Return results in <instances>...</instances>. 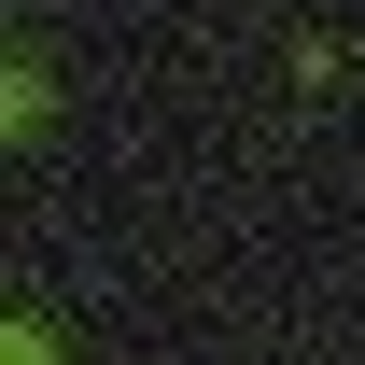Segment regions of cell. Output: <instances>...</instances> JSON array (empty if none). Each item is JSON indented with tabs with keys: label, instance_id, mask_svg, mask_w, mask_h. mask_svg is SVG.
I'll return each mask as SVG.
<instances>
[{
	"label": "cell",
	"instance_id": "cell-1",
	"mask_svg": "<svg viewBox=\"0 0 365 365\" xmlns=\"http://www.w3.org/2000/svg\"><path fill=\"white\" fill-rule=\"evenodd\" d=\"M0 365H43V351H29V337H0Z\"/></svg>",
	"mask_w": 365,
	"mask_h": 365
}]
</instances>
